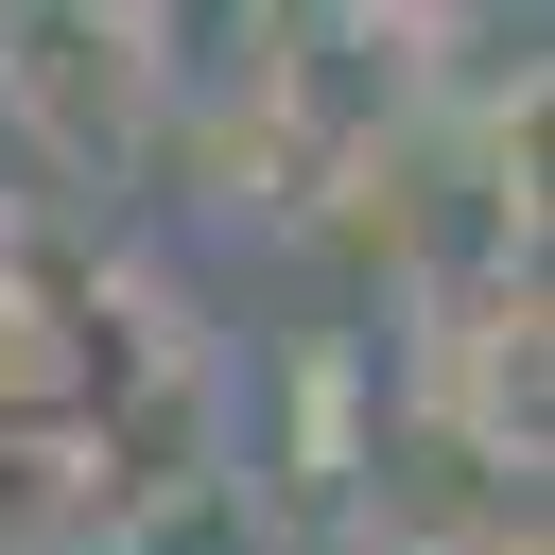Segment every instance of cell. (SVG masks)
<instances>
[{
  "label": "cell",
  "instance_id": "7a4b0ae2",
  "mask_svg": "<svg viewBox=\"0 0 555 555\" xmlns=\"http://www.w3.org/2000/svg\"><path fill=\"white\" fill-rule=\"evenodd\" d=\"M243 555H260V538H243Z\"/></svg>",
  "mask_w": 555,
  "mask_h": 555
},
{
  "label": "cell",
  "instance_id": "6da1fadb",
  "mask_svg": "<svg viewBox=\"0 0 555 555\" xmlns=\"http://www.w3.org/2000/svg\"><path fill=\"white\" fill-rule=\"evenodd\" d=\"M139 35H156V69H173V104H191V87L260 35V0H139Z\"/></svg>",
  "mask_w": 555,
  "mask_h": 555
}]
</instances>
